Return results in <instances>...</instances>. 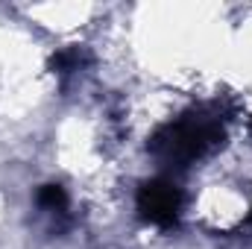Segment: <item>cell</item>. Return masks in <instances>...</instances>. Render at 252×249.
Returning a JSON list of instances; mask_svg holds the SVG:
<instances>
[{"mask_svg": "<svg viewBox=\"0 0 252 249\" xmlns=\"http://www.w3.org/2000/svg\"><path fill=\"white\" fill-rule=\"evenodd\" d=\"M220 141V124L214 118L205 115H188L176 124H167L158 129V135L153 138L150 150L153 156H158L164 164H179L185 167L190 161H196L202 153H208L214 144Z\"/></svg>", "mask_w": 252, "mask_h": 249, "instance_id": "6da1fadb", "label": "cell"}, {"mask_svg": "<svg viewBox=\"0 0 252 249\" xmlns=\"http://www.w3.org/2000/svg\"><path fill=\"white\" fill-rule=\"evenodd\" d=\"M138 211L147 223L158 229H170L182 211V193L170 179H150L138 190Z\"/></svg>", "mask_w": 252, "mask_h": 249, "instance_id": "7a4b0ae2", "label": "cell"}, {"mask_svg": "<svg viewBox=\"0 0 252 249\" xmlns=\"http://www.w3.org/2000/svg\"><path fill=\"white\" fill-rule=\"evenodd\" d=\"M35 202H38V208H44L50 214H62L67 208V193L62 185H41L35 193Z\"/></svg>", "mask_w": 252, "mask_h": 249, "instance_id": "3957f363", "label": "cell"}, {"mask_svg": "<svg viewBox=\"0 0 252 249\" xmlns=\"http://www.w3.org/2000/svg\"><path fill=\"white\" fill-rule=\"evenodd\" d=\"M79 62H82V50H79V47H67V50H59V53L50 59V67L59 70V73H64V70H76Z\"/></svg>", "mask_w": 252, "mask_h": 249, "instance_id": "277c9868", "label": "cell"}]
</instances>
